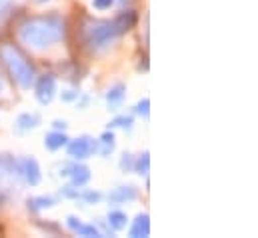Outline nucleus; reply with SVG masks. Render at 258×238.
I'll return each mask as SVG.
<instances>
[{
	"label": "nucleus",
	"instance_id": "2",
	"mask_svg": "<svg viewBox=\"0 0 258 238\" xmlns=\"http://www.w3.org/2000/svg\"><path fill=\"white\" fill-rule=\"evenodd\" d=\"M0 56H2V62H4V66L8 68V72H10V76H12V80L20 86V88H30L32 86V82H34V76H36V72H34V66L30 64V60L26 58L14 44H4L2 48H0Z\"/></svg>",
	"mask_w": 258,
	"mask_h": 238
},
{
	"label": "nucleus",
	"instance_id": "26",
	"mask_svg": "<svg viewBox=\"0 0 258 238\" xmlns=\"http://www.w3.org/2000/svg\"><path fill=\"white\" fill-rule=\"evenodd\" d=\"M4 90V82H2V78H0V92Z\"/></svg>",
	"mask_w": 258,
	"mask_h": 238
},
{
	"label": "nucleus",
	"instance_id": "8",
	"mask_svg": "<svg viewBox=\"0 0 258 238\" xmlns=\"http://www.w3.org/2000/svg\"><path fill=\"white\" fill-rule=\"evenodd\" d=\"M150 234V218L148 214H138L132 228H130V236L132 238H144Z\"/></svg>",
	"mask_w": 258,
	"mask_h": 238
},
{
	"label": "nucleus",
	"instance_id": "13",
	"mask_svg": "<svg viewBox=\"0 0 258 238\" xmlns=\"http://www.w3.org/2000/svg\"><path fill=\"white\" fill-rule=\"evenodd\" d=\"M126 222H128V216H126L124 212H120V210H112V212L108 214V224H110L114 230L126 228Z\"/></svg>",
	"mask_w": 258,
	"mask_h": 238
},
{
	"label": "nucleus",
	"instance_id": "27",
	"mask_svg": "<svg viewBox=\"0 0 258 238\" xmlns=\"http://www.w3.org/2000/svg\"><path fill=\"white\" fill-rule=\"evenodd\" d=\"M40 2H44V0H40Z\"/></svg>",
	"mask_w": 258,
	"mask_h": 238
},
{
	"label": "nucleus",
	"instance_id": "6",
	"mask_svg": "<svg viewBox=\"0 0 258 238\" xmlns=\"http://www.w3.org/2000/svg\"><path fill=\"white\" fill-rule=\"evenodd\" d=\"M60 174L70 176L74 186H84L90 180V170L86 166H82V164H70V166H66L64 172H60Z\"/></svg>",
	"mask_w": 258,
	"mask_h": 238
},
{
	"label": "nucleus",
	"instance_id": "9",
	"mask_svg": "<svg viewBox=\"0 0 258 238\" xmlns=\"http://www.w3.org/2000/svg\"><path fill=\"white\" fill-rule=\"evenodd\" d=\"M114 24H116L118 32L124 34V32H128L130 28L136 24V14H134L132 10H124V12H120V14L114 18Z\"/></svg>",
	"mask_w": 258,
	"mask_h": 238
},
{
	"label": "nucleus",
	"instance_id": "20",
	"mask_svg": "<svg viewBox=\"0 0 258 238\" xmlns=\"http://www.w3.org/2000/svg\"><path fill=\"white\" fill-rule=\"evenodd\" d=\"M82 198H84L86 202L94 204V202H98V200L102 198V194H100V192H94V190H90V192H84V194H82Z\"/></svg>",
	"mask_w": 258,
	"mask_h": 238
},
{
	"label": "nucleus",
	"instance_id": "22",
	"mask_svg": "<svg viewBox=\"0 0 258 238\" xmlns=\"http://www.w3.org/2000/svg\"><path fill=\"white\" fill-rule=\"evenodd\" d=\"M92 4H94L96 10H108V8L114 4V0H94Z\"/></svg>",
	"mask_w": 258,
	"mask_h": 238
},
{
	"label": "nucleus",
	"instance_id": "18",
	"mask_svg": "<svg viewBox=\"0 0 258 238\" xmlns=\"http://www.w3.org/2000/svg\"><path fill=\"white\" fill-rule=\"evenodd\" d=\"M130 124H132V118L130 116H118V118H114L108 126H120V128H130Z\"/></svg>",
	"mask_w": 258,
	"mask_h": 238
},
{
	"label": "nucleus",
	"instance_id": "7",
	"mask_svg": "<svg viewBox=\"0 0 258 238\" xmlns=\"http://www.w3.org/2000/svg\"><path fill=\"white\" fill-rule=\"evenodd\" d=\"M124 94H126V86L124 84H114L108 94H106V102H108V108L110 110H118L122 100H124Z\"/></svg>",
	"mask_w": 258,
	"mask_h": 238
},
{
	"label": "nucleus",
	"instance_id": "15",
	"mask_svg": "<svg viewBox=\"0 0 258 238\" xmlns=\"http://www.w3.org/2000/svg\"><path fill=\"white\" fill-rule=\"evenodd\" d=\"M100 152L102 154H110L112 150H114V134L112 132H104L102 136H100Z\"/></svg>",
	"mask_w": 258,
	"mask_h": 238
},
{
	"label": "nucleus",
	"instance_id": "25",
	"mask_svg": "<svg viewBox=\"0 0 258 238\" xmlns=\"http://www.w3.org/2000/svg\"><path fill=\"white\" fill-rule=\"evenodd\" d=\"M54 128H56V130H60V128H62V130H64L66 122L64 120H54Z\"/></svg>",
	"mask_w": 258,
	"mask_h": 238
},
{
	"label": "nucleus",
	"instance_id": "14",
	"mask_svg": "<svg viewBox=\"0 0 258 238\" xmlns=\"http://www.w3.org/2000/svg\"><path fill=\"white\" fill-rule=\"evenodd\" d=\"M38 122H40V116H38V114H20L18 120H16V124H18L20 130H30V128H34Z\"/></svg>",
	"mask_w": 258,
	"mask_h": 238
},
{
	"label": "nucleus",
	"instance_id": "10",
	"mask_svg": "<svg viewBox=\"0 0 258 238\" xmlns=\"http://www.w3.org/2000/svg\"><path fill=\"white\" fill-rule=\"evenodd\" d=\"M24 176L26 180L32 184V186H36L40 178H42V174H40V166H38V162L34 160V158H26L24 160Z\"/></svg>",
	"mask_w": 258,
	"mask_h": 238
},
{
	"label": "nucleus",
	"instance_id": "19",
	"mask_svg": "<svg viewBox=\"0 0 258 238\" xmlns=\"http://www.w3.org/2000/svg\"><path fill=\"white\" fill-rule=\"evenodd\" d=\"M148 106H150V100H148V98H144V100H140V102L136 104V112H138L140 116L148 118Z\"/></svg>",
	"mask_w": 258,
	"mask_h": 238
},
{
	"label": "nucleus",
	"instance_id": "12",
	"mask_svg": "<svg viewBox=\"0 0 258 238\" xmlns=\"http://www.w3.org/2000/svg\"><path fill=\"white\" fill-rule=\"evenodd\" d=\"M136 188L134 186H122V188H116L112 194H110V200L112 202H126V200H134L136 198Z\"/></svg>",
	"mask_w": 258,
	"mask_h": 238
},
{
	"label": "nucleus",
	"instance_id": "3",
	"mask_svg": "<svg viewBox=\"0 0 258 238\" xmlns=\"http://www.w3.org/2000/svg\"><path fill=\"white\" fill-rule=\"evenodd\" d=\"M116 36H120V32H118L114 20H112V22H108V20H104V22L92 20V22H90L88 26H84V30H82V40H84V44H86L88 48H92V50H98V48L108 46Z\"/></svg>",
	"mask_w": 258,
	"mask_h": 238
},
{
	"label": "nucleus",
	"instance_id": "1",
	"mask_svg": "<svg viewBox=\"0 0 258 238\" xmlns=\"http://www.w3.org/2000/svg\"><path fill=\"white\" fill-rule=\"evenodd\" d=\"M20 40L30 48H46L56 44L64 36V24L58 16L28 18L18 28Z\"/></svg>",
	"mask_w": 258,
	"mask_h": 238
},
{
	"label": "nucleus",
	"instance_id": "4",
	"mask_svg": "<svg viewBox=\"0 0 258 238\" xmlns=\"http://www.w3.org/2000/svg\"><path fill=\"white\" fill-rule=\"evenodd\" d=\"M98 150V142H94L92 138H88V136H82V138H78V140H72V142H68V154L72 156V158H78V160H82V158H88L92 152H96Z\"/></svg>",
	"mask_w": 258,
	"mask_h": 238
},
{
	"label": "nucleus",
	"instance_id": "24",
	"mask_svg": "<svg viewBox=\"0 0 258 238\" xmlns=\"http://www.w3.org/2000/svg\"><path fill=\"white\" fill-rule=\"evenodd\" d=\"M76 98H78V92H72V90H68V92H64V94H62V100H66V102L76 100Z\"/></svg>",
	"mask_w": 258,
	"mask_h": 238
},
{
	"label": "nucleus",
	"instance_id": "21",
	"mask_svg": "<svg viewBox=\"0 0 258 238\" xmlns=\"http://www.w3.org/2000/svg\"><path fill=\"white\" fill-rule=\"evenodd\" d=\"M120 168H122L124 172H128V170L134 168V160L130 158V154H124V156H122V160H120Z\"/></svg>",
	"mask_w": 258,
	"mask_h": 238
},
{
	"label": "nucleus",
	"instance_id": "16",
	"mask_svg": "<svg viewBox=\"0 0 258 238\" xmlns=\"http://www.w3.org/2000/svg\"><path fill=\"white\" fill-rule=\"evenodd\" d=\"M54 198L52 196H40V198H32V200H28V206H32L34 210H40V208H50V206H54Z\"/></svg>",
	"mask_w": 258,
	"mask_h": 238
},
{
	"label": "nucleus",
	"instance_id": "17",
	"mask_svg": "<svg viewBox=\"0 0 258 238\" xmlns=\"http://www.w3.org/2000/svg\"><path fill=\"white\" fill-rule=\"evenodd\" d=\"M148 166H150V158H148V152H144L142 158H138V160L134 162V170H136L138 174H148Z\"/></svg>",
	"mask_w": 258,
	"mask_h": 238
},
{
	"label": "nucleus",
	"instance_id": "23",
	"mask_svg": "<svg viewBox=\"0 0 258 238\" xmlns=\"http://www.w3.org/2000/svg\"><path fill=\"white\" fill-rule=\"evenodd\" d=\"M62 196H66V198H78L80 192H78V188H74V184H72V186H64Z\"/></svg>",
	"mask_w": 258,
	"mask_h": 238
},
{
	"label": "nucleus",
	"instance_id": "11",
	"mask_svg": "<svg viewBox=\"0 0 258 238\" xmlns=\"http://www.w3.org/2000/svg\"><path fill=\"white\" fill-rule=\"evenodd\" d=\"M68 144V136H66L64 132H50V134H46V138H44V146L48 148V150H58V148H62Z\"/></svg>",
	"mask_w": 258,
	"mask_h": 238
},
{
	"label": "nucleus",
	"instance_id": "5",
	"mask_svg": "<svg viewBox=\"0 0 258 238\" xmlns=\"http://www.w3.org/2000/svg\"><path fill=\"white\" fill-rule=\"evenodd\" d=\"M56 94V78L52 74H44L36 80V98L40 104H48L52 102Z\"/></svg>",
	"mask_w": 258,
	"mask_h": 238
}]
</instances>
